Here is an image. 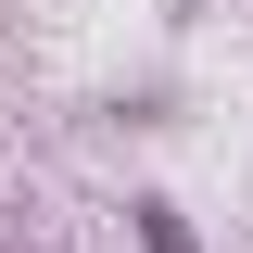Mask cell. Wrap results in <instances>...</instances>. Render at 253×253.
<instances>
[{
    "mask_svg": "<svg viewBox=\"0 0 253 253\" xmlns=\"http://www.w3.org/2000/svg\"><path fill=\"white\" fill-rule=\"evenodd\" d=\"M139 241H152V253H190V228L165 215V203H139Z\"/></svg>",
    "mask_w": 253,
    "mask_h": 253,
    "instance_id": "cell-1",
    "label": "cell"
}]
</instances>
